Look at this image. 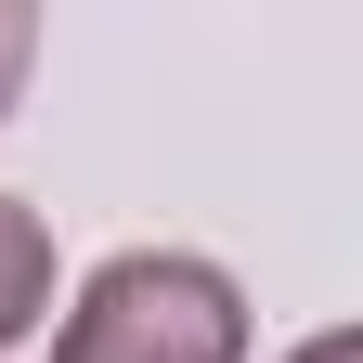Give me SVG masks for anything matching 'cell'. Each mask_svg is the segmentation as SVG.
Wrapping results in <instances>:
<instances>
[{"label": "cell", "instance_id": "3957f363", "mask_svg": "<svg viewBox=\"0 0 363 363\" xmlns=\"http://www.w3.org/2000/svg\"><path fill=\"white\" fill-rule=\"evenodd\" d=\"M26 52H39V13L0 0V117H13V91H26Z\"/></svg>", "mask_w": 363, "mask_h": 363}, {"label": "cell", "instance_id": "6da1fadb", "mask_svg": "<svg viewBox=\"0 0 363 363\" xmlns=\"http://www.w3.org/2000/svg\"><path fill=\"white\" fill-rule=\"evenodd\" d=\"M52 363H247V286L195 247H130L78 286Z\"/></svg>", "mask_w": 363, "mask_h": 363}, {"label": "cell", "instance_id": "277c9868", "mask_svg": "<svg viewBox=\"0 0 363 363\" xmlns=\"http://www.w3.org/2000/svg\"><path fill=\"white\" fill-rule=\"evenodd\" d=\"M286 363H363V337H350V325H325V337H298Z\"/></svg>", "mask_w": 363, "mask_h": 363}, {"label": "cell", "instance_id": "7a4b0ae2", "mask_svg": "<svg viewBox=\"0 0 363 363\" xmlns=\"http://www.w3.org/2000/svg\"><path fill=\"white\" fill-rule=\"evenodd\" d=\"M52 325V234H39L26 195H0V350Z\"/></svg>", "mask_w": 363, "mask_h": 363}]
</instances>
